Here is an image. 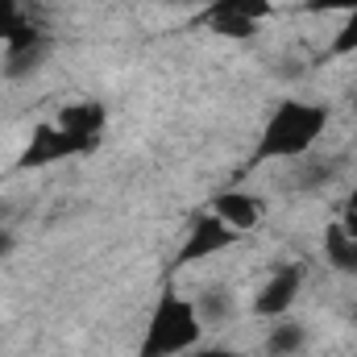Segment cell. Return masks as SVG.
<instances>
[{
    "mask_svg": "<svg viewBox=\"0 0 357 357\" xmlns=\"http://www.w3.org/2000/svg\"><path fill=\"white\" fill-rule=\"evenodd\" d=\"M307 158H312V162H307V167L295 175V187L312 191V187H324L328 178L337 175V162H333V158H316V154H307Z\"/></svg>",
    "mask_w": 357,
    "mask_h": 357,
    "instance_id": "13",
    "label": "cell"
},
{
    "mask_svg": "<svg viewBox=\"0 0 357 357\" xmlns=\"http://www.w3.org/2000/svg\"><path fill=\"white\" fill-rule=\"evenodd\" d=\"M0 50H4V75L25 79V75H33V71L50 59V38L42 33V25H38L33 17H25L21 29H17Z\"/></svg>",
    "mask_w": 357,
    "mask_h": 357,
    "instance_id": "6",
    "label": "cell"
},
{
    "mask_svg": "<svg viewBox=\"0 0 357 357\" xmlns=\"http://www.w3.org/2000/svg\"><path fill=\"white\" fill-rule=\"evenodd\" d=\"M237 241V233L216 216V212H195L191 216V225H187V233H183V241H178V254H175V266H199V262H208V258H216V254H225L229 245Z\"/></svg>",
    "mask_w": 357,
    "mask_h": 357,
    "instance_id": "5",
    "label": "cell"
},
{
    "mask_svg": "<svg viewBox=\"0 0 357 357\" xmlns=\"http://www.w3.org/2000/svg\"><path fill=\"white\" fill-rule=\"evenodd\" d=\"M303 345H307V328H303L299 320H291V316L270 320L266 357H295V354H303Z\"/></svg>",
    "mask_w": 357,
    "mask_h": 357,
    "instance_id": "11",
    "label": "cell"
},
{
    "mask_svg": "<svg viewBox=\"0 0 357 357\" xmlns=\"http://www.w3.org/2000/svg\"><path fill=\"white\" fill-rule=\"evenodd\" d=\"M59 125L96 150V146H100V137H104V129H108V112H104V104H100V100H71V104H63V108H59Z\"/></svg>",
    "mask_w": 357,
    "mask_h": 357,
    "instance_id": "9",
    "label": "cell"
},
{
    "mask_svg": "<svg viewBox=\"0 0 357 357\" xmlns=\"http://www.w3.org/2000/svg\"><path fill=\"white\" fill-rule=\"evenodd\" d=\"M328 121H333V112L324 104H316V100H295V96L278 100L270 108L262 133H258L250 167H262V162H299V158L316 154V146L328 133Z\"/></svg>",
    "mask_w": 357,
    "mask_h": 357,
    "instance_id": "1",
    "label": "cell"
},
{
    "mask_svg": "<svg viewBox=\"0 0 357 357\" xmlns=\"http://www.w3.org/2000/svg\"><path fill=\"white\" fill-rule=\"evenodd\" d=\"M195 312H199L204 324H225V320H233L237 299H233L229 287H204V291L195 295Z\"/></svg>",
    "mask_w": 357,
    "mask_h": 357,
    "instance_id": "12",
    "label": "cell"
},
{
    "mask_svg": "<svg viewBox=\"0 0 357 357\" xmlns=\"http://www.w3.org/2000/svg\"><path fill=\"white\" fill-rule=\"evenodd\" d=\"M25 17H29V13H25V0H0V46L21 29Z\"/></svg>",
    "mask_w": 357,
    "mask_h": 357,
    "instance_id": "14",
    "label": "cell"
},
{
    "mask_svg": "<svg viewBox=\"0 0 357 357\" xmlns=\"http://www.w3.org/2000/svg\"><path fill=\"white\" fill-rule=\"evenodd\" d=\"M299 291H303V266H299V262L278 266L266 282H262V291L254 295V316H262V320H278V316H287V312L295 307Z\"/></svg>",
    "mask_w": 357,
    "mask_h": 357,
    "instance_id": "8",
    "label": "cell"
},
{
    "mask_svg": "<svg viewBox=\"0 0 357 357\" xmlns=\"http://www.w3.org/2000/svg\"><path fill=\"white\" fill-rule=\"evenodd\" d=\"M91 154L88 142H79L75 133H67L59 121L50 125H38L29 133V142L21 146L17 154V171H46V167H59V162H71V158H84Z\"/></svg>",
    "mask_w": 357,
    "mask_h": 357,
    "instance_id": "4",
    "label": "cell"
},
{
    "mask_svg": "<svg viewBox=\"0 0 357 357\" xmlns=\"http://www.w3.org/2000/svg\"><path fill=\"white\" fill-rule=\"evenodd\" d=\"M333 54H357V8L345 13L341 29H337V38H333Z\"/></svg>",
    "mask_w": 357,
    "mask_h": 357,
    "instance_id": "15",
    "label": "cell"
},
{
    "mask_svg": "<svg viewBox=\"0 0 357 357\" xmlns=\"http://www.w3.org/2000/svg\"><path fill=\"white\" fill-rule=\"evenodd\" d=\"M167 4H204V0H167Z\"/></svg>",
    "mask_w": 357,
    "mask_h": 357,
    "instance_id": "20",
    "label": "cell"
},
{
    "mask_svg": "<svg viewBox=\"0 0 357 357\" xmlns=\"http://www.w3.org/2000/svg\"><path fill=\"white\" fill-rule=\"evenodd\" d=\"M204 328L208 324L199 320L195 299L183 295L171 282V287H162V295L150 307V320H146L137 357H183L187 349H195L204 341Z\"/></svg>",
    "mask_w": 357,
    "mask_h": 357,
    "instance_id": "2",
    "label": "cell"
},
{
    "mask_svg": "<svg viewBox=\"0 0 357 357\" xmlns=\"http://www.w3.org/2000/svg\"><path fill=\"white\" fill-rule=\"evenodd\" d=\"M208 212H216L241 237V233H254L266 220V199L254 195V191H245V187H225V191H216L208 199Z\"/></svg>",
    "mask_w": 357,
    "mask_h": 357,
    "instance_id": "7",
    "label": "cell"
},
{
    "mask_svg": "<svg viewBox=\"0 0 357 357\" xmlns=\"http://www.w3.org/2000/svg\"><path fill=\"white\" fill-rule=\"evenodd\" d=\"M337 220H341V225H345V229H349V233L357 237V191L349 195V199H345V212H341Z\"/></svg>",
    "mask_w": 357,
    "mask_h": 357,
    "instance_id": "17",
    "label": "cell"
},
{
    "mask_svg": "<svg viewBox=\"0 0 357 357\" xmlns=\"http://www.w3.org/2000/svg\"><path fill=\"white\" fill-rule=\"evenodd\" d=\"M274 13H278L274 0H204L195 13V25L229 42H254Z\"/></svg>",
    "mask_w": 357,
    "mask_h": 357,
    "instance_id": "3",
    "label": "cell"
},
{
    "mask_svg": "<svg viewBox=\"0 0 357 357\" xmlns=\"http://www.w3.org/2000/svg\"><path fill=\"white\" fill-rule=\"evenodd\" d=\"M303 8L320 13V17H345V13L357 8V0H303Z\"/></svg>",
    "mask_w": 357,
    "mask_h": 357,
    "instance_id": "16",
    "label": "cell"
},
{
    "mask_svg": "<svg viewBox=\"0 0 357 357\" xmlns=\"http://www.w3.org/2000/svg\"><path fill=\"white\" fill-rule=\"evenodd\" d=\"M324 262L345 278L357 274V237L341 220H328V229H324Z\"/></svg>",
    "mask_w": 357,
    "mask_h": 357,
    "instance_id": "10",
    "label": "cell"
},
{
    "mask_svg": "<svg viewBox=\"0 0 357 357\" xmlns=\"http://www.w3.org/2000/svg\"><path fill=\"white\" fill-rule=\"evenodd\" d=\"M13 245H17V241H13V233H8V229H0V262L13 254Z\"/></svg>",
    "mask_w": 357,
    "mask_h": 357,
    "instance_id": "19",
    "label": "cell"
},
{
    "mask_svg": "<svg viewBox=\"0 0 357 357\" xmlns=\"http://www.w3.org/2000/svg\"><path fill=\"white\" fill-rule=\"evenodd\" d=\"M183 357H237V354L225 349V345H195V349H187Z\"/></svg>",
    "mask_w": 357,
    "mask_h": 357,
    "instance_id": "18",
    "label": "cell"
}]
</instances>
